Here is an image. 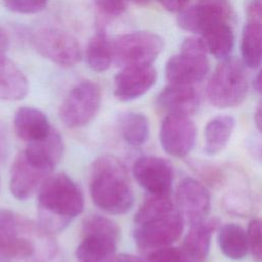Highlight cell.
<instances>
[{
  "label": "cell",
  "mask_w": 262,
  "mask_h": 262,
  "mask_svg": "<svg viewBox=\"0 0 262 262\" xmlns=\"http://www.w3.org/2000/svg\"><path fill=\"white\" fill-rule=\"evenodd\" d=\"M35 49L45 58L63 67H73L81 60L78 41L69 33L56 28H41L32 37Z\"/></svg>",
  "instance_id": "obj_10"
},
{
  "label": "cell",
  "mask_w": 262,
  "mask_h": 262,
  "mask_svg": "<svg viewBox=\"0 0 262 262\" xmlns=\"http://www.w3.org/2000/svg\"><path fill=\"white\" fill-rule=\"evenodd\" d=\"M254 86L256 88V90L262 94V70L257 74L255 81H254Z\"/></svg>",
  "instance_id": "obj_37"
},
{
  "label": "cell",
  "mask_w": 262,
  "mask_h": 262,
  "mask_svg": "<svg viewBox=\"0 0 262 262\" xmlns=\"http://www.w3.org/2000/svg\"><path fill=\"white\" fill-rule=\"evenodd\" d=\"M89 192L93 203L108 214H125L133 205L132 186L127 169L115 156L104 155L92 163Z\"/></svg>",
  "instance_id": "obj_4"
},
{
  "label": "cell",
  "mask_w": 262,
  "mask_h": 262,
  "mask_svg": "<svg viewBox=\"0 0 262 262\" xmlns=\"http://www.w3.org/2000/svg\"><path fill=\"white\" fill-rule=\"evenodd\" d=\"M118 241L106 235L85 233L76 249V257L80 262H113Z\"/></svg>",
  "instance_id": "obj_20"
},
{
  "label": "cell",
  "mask_w": 262,
  "mask_h": 262,
  "mask_svg": "<svg viewBox=\"0 0 262 262\" xmlns=\"http://www.w3.org/2000/svg\"><path fill=\"white\" fill-rule=\"evenodd\" d=\"M207 51L219 59H225L234 44V35L228 19H216L208 24L200 33Z\"/></svg>",
  "instance_id": "obj_19"
},
{
  "label": "cell",
  "mask_w": 262,
  "mask_h": 262,
  "mask_svg": "<svg viewBox=\"0 0 262 262\" xmlns=\"http://www.w3.org/2000/svg\"><path fill=\"white\" fill-rule=\"evenodd\" d=\"M161 5L170 12H180L186 7L188 0H158Z\"/></svg>",
  "instance_id": "obj_33"
},
{
  "label": "cell",
  "mask_w": 262,
  "mask_h": 262,
  "mask_svg": "<svg viewBox=\"0 0 262 262\" xmlns=\"http://www.w3.org/2000/svg\"><path fill=\"white\" fill-rule=\"evenodd\" d=\"M57 246L41 223L0 209V262H49Z\"/></svg>",
  "instance_id": "obj_1"
},
{
  "label": "cell",
  "mask_w": 262,
  "mask_h": 262,
  "mask_svg": "<svg viewBox=\"0 0 262 262\" xmlns=\"http://www.w3.org/2000/svg\"><path fill=\"white\" fill-rule=\"evenodd\" d=\"M112 46L113 61L122 68L152 66L164 48V40L155 33L139 31L116 37Z\"/></svg>",
  "instance_id": "obj_8"
},
{
  "label": "cell",
  "mask_w": 262,
  "mask_h": 262,
  "mask_svg": "<svg viewBox=\"0 0 262 262\" xmlns=\"http://www.w3.org/2000/svg\"><path fill=\"white\" fill-rule=\"evenodd\" d=\"M248 92V80L244 63L235 58L222 59L207 85V97L218 108L238 106Z\"/></svg>",
  "instance_id": "obj_6"
},
{
  "label": "cell",
  "mask_w": 262,
  "mask_h": 262,
  "mask_svg": "<svg viewBox=\"0 0 262 262\" xmlns=\"http://www.w3.org/2000/svg\"><path fill=\"white\" fill-rule=\"evenodd\" d=\"M254 121L256 127L262 132V101L257 105L254 114Z\"/></svg>",
  "instance_id": "obj_36"
},
{
  "label": "cell",
  "mask_w": 262,
  "mask_h": 262,
  "mask_svg": "<svg viewBox=\"0 0 262 262\" xmlns=\"http://www.w3.org/2000/svg\"><path fill=\"white\" fill-rule=\"evenodd\" d=\"M28 92L26 76L0 49V100H19Z\"/></svg>",
  "instance_id": "obj_21"
},
{
  "label": "cell",
  "mask_w": 262,
  "mask_h": 262,
  "mask_svg": "<svg viewBox=\"0 0 262 262\" xmlns=\"http://www.w3.org/2000/svg\"><path fill=\"white\" fill-rule=\"evenodd\" d=\"M62 151V138L55 129H52L44 139L28 143L15 157L11 166V194L17 200L30 198L51 174L60 161Z\"/></svg>",
  "instance_id": "obj_2"
},
{
  "label": "cell",
  "mask_w": 262,
  "mask_h": 262,
  "mask_svg": "<svg viewBox=\"0 0 262 262\" xmlns=\"http://www.w3.org/2000/svg\"><path fill=\"white\" fill-rule=\"evenodd\" d=\"M146 262H192L182 248L168 246L152 251Z\"/></svg>",
  "instance_id": "obj_29"
},
{
  "label": "cell",
  "mask_w": 262,
  "mask_h": 262,
  "mask_svg": "<svg viewBox=\"0 0 262 262\" xmlns=\"http://www.w3.org/2000/svg\"><path fill=\"white\" fill-rule=\"evenodd\" d=\"M235 128V119L229 115L212 118L204 129V151L208 156L220 154L228 144Z\"/></svg>",
  "instance_id": "obj_22"
},
{
  "label": "cell",
  "mask_w": 262,
  "mask_h": 262,
  "mask_svg": "<svg viewBox=\"0 0 262 262\" xmlns=\"http://www.w3.org/2000/svg\"><path fill=\"white\" fill-rule=\"evenodd\" d=\"M13 127L17 137L27 143L44 139L52 130L46 115L42 111L30 106L17 110L13 119Z\"/></svg>",
  "instance_id": "obj_17"
},
{
  "label": "cell",
  "mask_w": 262,
  "mask_h": 262,
  "mask_svg": "<svg viewBox=\"0 0 262 262\" xmlns=\"http://www.w3.org/2000/svg\"><path fill=\"white\" fill-rule=\"evenodd\" d=\"M83 234L94 233L100 235H106L119 239L120 228L117 223L107 217L100 215H90L83 221L82 226Z\"/></svg>",
  "instance_id": "obj_27"
},
{
  "label": "cell",
  "mask_w": 262,
  "mask_h": 262,
  "mask_svg": "<svg viewBox=\"0 0 262 262\" xmlns=\"http://www.w3.org/2000/svg\"><path fill=\"white\" fill-rule=\"evenodd\" d=\"M218 225L217 218H205L190 224L181 248L192 262H204L207 259L210 252L211 238Z\"/></svg>",
  "instance_id": "obj_18"
},
{
  "label": "cell",
  "mask_w": 262,
  "mask_h": 262,
  "mask_svg": "<svg viewBox=\"0 0 262 262\" xmlns=\"http://www.w3.org/2000/svg\"><path fill=\"white\" fill-rule=\"evenodd\" d=\"M231 14L228 0H196L178 12L176 20L182 30L200 34L211 21L221 18L229 20Z\"/></svg>",
  "instance_id": "obj_14"
},
{
  "label": "cell",
  "mask_w": 262,
  "mask_h": 262,
  "mask_svg": "<svg viewBox=\"0 0 262 262\" xmlns=\"http://www.w3.org/2000/svg\"><path fill=\"white\" fill-rule=\"evenodd\" d=\"M184 221L170 195L150 194L134 216V241L143 250L171 246L180 237Z\"/></svg>",
  "instance_id": "obj_3"
},
{
  "label": "cell",
  "mask_w": 262,
  "mask_h": 262,
  "mask_svg": "<svg viewBox=\"0 0 262 262\" xmlns=\"http://www.w3.org/2000/svg\"><path fill=\"white\" fill-rule=\"evenodd\" d=\"M133 1H135V2H137V3H140V4H144V3L149 2L150 0H133Z\"/></svg>",
  "instance_id": "obj_38"
},
{
  "label": "cell",
  "mask_w": 262,
  "mask_h": 262,
  "mask_svg": "<svg viewBox=\"0 0 262 262\" xmlns=\"http://www.w3.org/2000/svg\"><path fill=\"white\" fill-rule=\"evenodd\" d=\"M217 242L222 254L230 260H243L249 252L247 231L236 223L220 225Z\"/></svg>",
  "instance_id": "obj_23"
},
{
  "label": "cell",
  "mask_w": 262,
  "mask_h": 262,
  "mask_svg": "<svg viewBox=\"0 0 262 262\" xmlns=\"http://www.w3.org/2000/svg\"><path fill=\"white\" fill-rule=\"evenodd\" d=\"M196 126L190 116L166 115L160 127V143L170 156L183 158L194 146Z\"/></svg>",
  "instance_id": "obj_11"
},
{
  "label": "cell",
  "mask_w": 262,
  "mask_h": 262,
  "mask_svg": "<svg viewBox=\"0 0 262 262\" xmlns=\"http://www.w3.org/2000/svg\"><path fill=\"white\" fill-rule=\"evenodd\" d=\"M101 104L99 86L83 81L70 90L59 108V118L69 128H81L91 122Z\"/></svg>",
  "instance_id": "obj_9"
},
{
  "label": "cell",
  "mask_w": 262,
  "mask_h": 262,
  "mask_svg": "<svg viewBox=\"0 0 262 262\" xmlns=\"http://www.w3.org/2000/svg\"><path fill=\"white\" fill-rule=\"evenodd\" d=\"M157 72L152 66L124 67L115 76V96L121 101L134 100L145 94L156 83Z\"/></svg>",
  "instance_id": "obj_15"
},
{
  "label": "cell",
  "mask_w": 262,
  "mask_h": 262,
  "mask_svg": "<svg viewBox=\"0 0 262 262\" xmlns=\"http://www.w3.org/2000/svg\"><path fill=\"white\" fill-rule=\"evenodd\" d=\"M8 151V142L4 129L0 125V161L6 158Z\"/></svg>",
  "instance_id": "obj_34"
},
{
  "label": "cell",
  "mask_w": 262,
  "mask_h": 262,
  "mask_svg": "<svg viewBox=\"0 0 262 262\" xmlns=\"http://www.w3.org/2000/svg\"><path fill=\"white\" fill-rule=\"evenodd\" d=\"M86 60L95 72L106 71L113 61V46L103 28H100L89 40L86 48Z\"/></svg>",
  "instance_id": "obj_25"
},
{
  "label": "cell",
  "mask_w": 262,
  "mask_h": 262,
  "mask_svg": "<svg viewBox=\"0 0 262 262\" xmlns=\"http://www.w3.org/2000/svg\"><path fill=\"white\" fill-rule=\"evenodd\" d=\"M48 0H3L4 5L10 11L24 14H32L42 11Z\"/></svg>",
  "instance_id": "obj_30"
},
{
  "label": "cell",
  "mask_w": 262,
  "mask_h": 262,
  "mask_svg": "<svg viewBox=\"0 0 262 262\" xmlns=\"http://www.w3.org/2000/svg\"><path fill=\"white\" fill-rule=\"evenodd\" d=\"M98 10L106 16L121 15L127 6V0H93Z\"/></svg>",
  "instance_id": "obj_31"
},
{
  "label": "cell",
  "mask_w": 262,
  "mask_h": 262,
  "mask_svg": "<svg viewBox=\"0 0 262 262\" xmlns=\"http://www.w3.org/2000/svg\"><path fill=\"white\" fill-rule=\"evenodd\" d=\"M249 251L257 261H262V218L249 222L247 228Z\"/></svg>",
  "instance_id": "obj_28"
},
{
  "label": "cell",
  "mask_w": 262,
  "mask_h": 262,
  "mask_svg": "<svg viewBox=\"0 0 262 262\" xmlns=\"http://www.w3.org/2000/svg\"><path fill=\"white\" fill-rule=\"evenodd\" d=\"M207 49L201 37L186 38L180 52L166 63L165 74L170 84L189 85L202 81L209 72Z\"/></svg>",
  "instance_id": "obj_7"
},
{
  "label": "cell",
  "mask_w": 262,
  "mask_h": 262,
  "mask_svg": "<svg viewBox=\"0 0 262 262\" xmlns=\"http://www.w3.org/2000/svg\"><path fill=\"white\" fill-rule=\"evenodd\" d=\"M83 210V192L67 174L49 175L39 187L40 223L51 233L64 229Z\"/></svg>",
  "instance_id": "obj_5"
},
{
  "label": "cell",
  "mask_w": 262,
  "mask_h": 262,
  "mask_svg": "<svg viewBox=\"0 0 262 262\" xmlns=\"http://www.w3.org/2000/svg\"><path fill=\"white\" fill-rule=\"evenodd\" d=\"M241 54L244 66L254 69L262 64V24L248 20L242 32Z\"/></svg>",
  "instance_id": "obj_24"
},
{
  "label": "cell",
  "mask_w": 262,
  "mask_h": 262,
  "mask_svg": "<svg viewBox=\"0 0 262 262\" xmlns=\"http://www.w3.org/2000/svg\"><path fill=\"white\" fill-rule=\"evenodd\" d=\"M113 262H144L139 257H136L131 254H120L116 255Z\"/></svg>",
  "instance_id": "obj_35"
},
{
  "label": "cell",
  "mask_w": 262,
  "mask_h": 262,
  "mask_svg": "<svg viewBox=\"0 0 262 262\" xmlns=\"http://www.w3.org/2000/svg\"><path fill=\"white\" fill-rule=\"evenodd\" d=\"M198 92L189 85H173L164 88L156 99L157 108L166 115L191 116L199 107Z\"/></svg>",
  "instance_id": "obj_16"
},
{
  "label": "cell",
  "mask_w": 262,
  "mask_h": 262,
  "mask_svg": "<svg viewBox=\"0 0 262 262\" xmlns=\"http://www.w3.org/2000/svg\"><path fill=\"white\" fill-rule=\"evenodd\" d=\"M175 201L177 210L190 224L207 218L211 207L209 190L192 177H185L178 183Z\"/></svg>",
  "instance_id": "obj_13"
},
{
  "label": "cell",
  "mask_w": 262,
  "mask_h": 262,
  "mask_svg": "<svg viewBox=\"0 0 262 262\" xmlns=\"http://www.w3.org/2000/svg\"><path fill=\"white\" fill-rule=\"evenodd\" d=\"M249 20H255L262 24V0H252L247 10Z\"/></svg>",
  "instance_id": "obj_32"
},
{
  "label": "cell",
  "mask_w": 262,
  "mask_h": 262,
  "mask_svg": "<svg viewBox=\"0 0 262 262\" xmlns=\"http://www.w3.org/2000/svg\"><path fill=\"white\" fill-rule=\"evenodd\" d=\"M119 126L123 139L131 146L143 145L149 137V122L145 115L127 112L120 116Z\"/></svg>",
  "instance_id": "obj_26"
},
{
  "label": "cell",
  "mask_w": 262,
  "mask_h": 262,
  "mask_svg": "<svg viewBox=\"0 0 262 262\" xmlns=\"http://www.w3.org/2000/svg\"><path fill=\"white\" fill-rule=\"evenodd\" d=\"M133 176L138 184L152 195H170L174 169L172 164L161 157L143 156L133 164Z\"/></svg>",
  "instance_id": "obj_12"
}]
</instances>
